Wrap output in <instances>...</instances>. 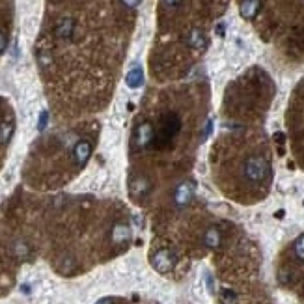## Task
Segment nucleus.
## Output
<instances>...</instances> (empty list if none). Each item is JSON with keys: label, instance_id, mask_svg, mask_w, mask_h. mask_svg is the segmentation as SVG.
Segmentation results:
<instances>
[{"label": "nucleus", "instance_id": "nucleus-8", "mask_svg": "<svg viewBox=\"0 0 304 304\" xmlns=\"http://www.w3.org/2000/svg\"><path fill=\"white\" fill-rule=\"evenodd\" d=\"M12 134V127L10 125H0V140H8V136Z\"/></svg>", "mask_w": 304, "mask_h": 304}, {"label": "nucleus", "instance_id": "nucleus-2", "mask_svg": "<svg viewBox=\"0 0 304 304\" xmlns=\"http://www.w3.org/2000/svg\"><path fill=\"white\" fill-rule=\"evenodd\" d=\"M90 151H92L90 144H88L86 140H80V142H79V144L75 146V159H77V162L84 164L86 159L90 157Z\"/></svg>", "mask_w": 304, "mask_h": 304}, {"label": "nucleus", "instance_id": "nucleus-4", "mask_svg": "<svg viewBox=\"0 0 304 304\" xmlns=\"http://www.w3.org/2000/svg\"><path fill=\"white\" fill-rule=\"evenodd\" d=\"M155 265H157L160 271H168L172 267V259L168 257V252H157V256L153 257Z\"/></svg>", "mask_w": 304, "mask_h": 304}, {"label": "nucleus", "instance_id": "nucleus-9", "mask_svg": "<svg viewBox=\"0 0 304 304\" xmlns=\"http://www.w3.org/2000/svg\"><path fill=\"white\" fill-rule=\"evenodd\" d=\"M4 47H6V37H4V34L0 32V52L4 50Z\"/></svg>", "mask_w": 304, "mask_h": 304}, {"label": "nucleus", "instance_id": "nucleus-1", "mask_svg": "<svg viewBox=\"0 0 304 304\" xmlns=\"http://www.w3.org/2000/svg\"><path fill=\"white\" fill-rule=\"evenodd\" d=\"M269 172H271L269 162L263 157H250L246 160V164H244V174H246V177L254 183L263 181L269 176Z\"/></svg>", "mask_w": 304, "mask_h": 304}, {"label": "nucleus", "instance_id": "nucleus-7", "mask_svg": "<svg viewBox=\"0 0 304 304\" xmlns=\"http://www.w3.org/2000/svg\"><path fill=\"white\" fill-rule=\"evenodd\" d=\"M295 254H297L299 259H304V235H301L295 243Z\"/></svg>", "mask_w": 304, "mask_h": 304}, {"label": "nucleus", "instance_id": "nucleus-6", "mask_svg": "<svg viewBox=\"0 0 304 304\" xmlns=\"http://www.w3.org/2000/svg\"><path fill=\"white\" fill-rule=\"evenodd\" d=\"M129 237V231H127V228H123V226H118L116 230H114V241H125Z\"/></svg>", "mask_w": 304, "mask_h": 304}, {"label": "nucleus", "instance_id": "nucleus-10", "mask_svg": "<svg viewBox=\"0 0 304 304\" xmlns=\"http://www.w3.org/2000/svg\"><path fill=\"white\" fill-rule=\"evenodd\" d=\"M97 304H110L109 301H101V303H97Z\"/></svg>", "mask_w": 304, "mask_h": 304}, {"label": "nucleus", "instance_id": "nucleus-3", "mask_svg": "<svg viewBox=\"0 0 304 304\" xmlns=\"http://www.w3.org/2000/svg\"><path fill=\"white\" fill-rule=\"evenodd\" d=\"M257 8H259V0H243L241 12H243L244 17H254Z\"/></svg>", "mask_w": 304, "mask_h": 304}, {"label": "nucleus", "instance_id": "nucleus-5", "mask_svg": "<svg viewBox=\"0 0 304 304\" xmlns=\"http://www.w3.org/2000/svg\"><path fill=\"white\" fill-rule=\"evenodd\" d=\"M206 244L207 246H211V248H215V246H219V243H220V235H219V231L217 230H209L206 233Z\"/></svg>", "mask_w": 304, "mask_h": 304}]
</instances>
